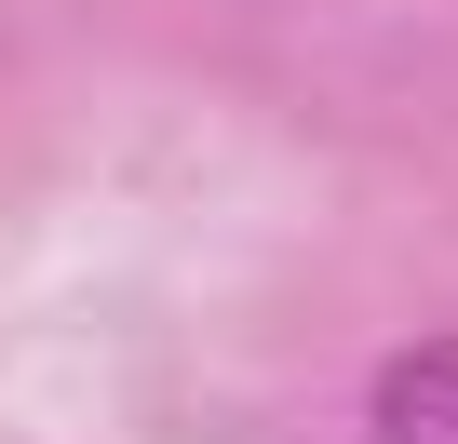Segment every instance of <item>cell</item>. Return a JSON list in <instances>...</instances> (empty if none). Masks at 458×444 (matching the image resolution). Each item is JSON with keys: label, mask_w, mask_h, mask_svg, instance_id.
<instances>
[{"label": "cell", "mask_w": 458, "mask_h": 444, "mask_svg": "<svg viewBox=\"0 0 458 444\" xmlns=\"http://www.w3.org/2000/svg\"><path fill=\"white\" fill-rule=\"evenodd\" d=\"M377 444H458V337H418L377 377Z\"/></svg>", "instance_id": "1"}]
</instances>
